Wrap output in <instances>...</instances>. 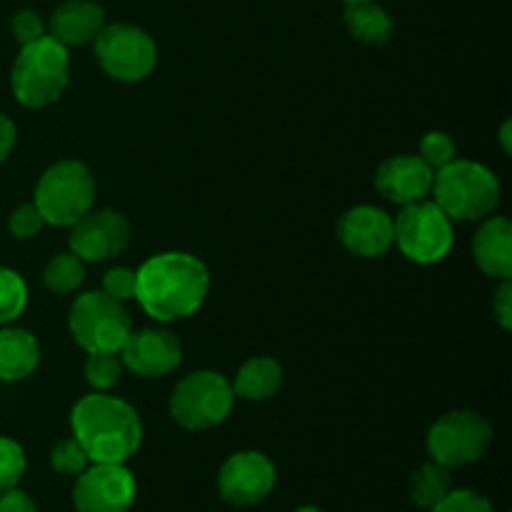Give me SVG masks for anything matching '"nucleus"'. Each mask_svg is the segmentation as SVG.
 Listing matches in <instances>:
<instances>
[{
    "label": "nucleus",
    "instance_id": "1",
    "mask_svg": "<svg viewBox=\"0 0 512 512\" xmlns=\"http://www.w3.org/2000/svg\"><path fill=\"white\" fill-rule=\"evenodd\" d=\"M208 290V268L190 253H158L135 270V300L158 323L195 315Z\"/></svg>",
    "mask_w": 512,
    "mask_h": 512
},
{
    "label": "nucleus",
    "instance_id": "2",
    "mask_svg": "<svg viewBox=\"0 0 512 512\" xmlns=\"http://www.w3.org/2000/svg\"><path fill=\"white\" fill-rule=\"evenodd\" d=\"M73 438L88 453L90 463H128L143 443L138 410L123 398L98 393L83 395L70 410Z\"/></svg>",
    "mask_w": 512,
    "mask_h": 512
},
{
    "label": "nucleus",
    "instance_id": "3",
    "mask_svg": "<svg viewBox=\"0 0 512 512\" xmlns=\"http://www.w3.org/2000/svg\"><path fill=\"white\" fill-rule=\"evenodd\" d=\"M430 195L453 223H478L498 208L500 180L483 163L455 158L435 173Z\"/></svg>",
    "mask_w": 512,
    "mask_h": 512
},
{
    "label": "nucleus",
    "instance_id": "4",
    "mask_svg": "<svg viewBox=\"0 0 512 512\" xmlns=\"http://www.w3.org/2000/svg\"><path fill=\"white\" fill-rule=\"evenodd\" d=\"M70 80V55L63 43L45 35L35 43L20 45L10 70V88L23 108L40 110L63 95Z\"/></svg>",
    "mask_w": 512,
    "mask_h": 512
},
{
    "label": "nucleus",
    "instance_id": "5",
    "mask_svg": "<svg viewBox=\"0 0 512 512\" xmlns=\"http://www.w3.org/2000/svg\"><path fill=\"white\" fill-rule=\"evenodd\" d=\"M95 193L98 185L88 165L80 160H58L40 175L33 203L43 215L45 225L73 228L93 210Z\"/></svg>",
    "mask_w": 512,
    "mask_h": 512
},
{
    "label": "nucleus",
    "instance_id": "6",
    "mask_svg": "<svg viewBox=\"0 0 512 512\" xmlns=\"http://www.w3.org/2000/svg\"><path fill=\"white\" fill-rule=\"evenodd\" d=\"M68 328L85 353H120L133 325L120 300H113L103 290H90L70 305Z\"/></svg>",
    "mask_w": 512,
    "mask_h": 512
},
{
    "label": "nucleus",
    "instance_id": "7",
    "mask_svg": "<svg viewBox=\"0 0 512 512\" xmlns=\"http://www.w3.org/2000/svg\"><path fill=\"white\" fill-rule=\"evenodd\" d=\"M233 405V385L215 370H195L185 375L170 395V415L185 430L218 428L233 413Z\"/></svg>",
    "mask_w": 512,
    "mask_h": 512
},
{
    "label": "nucleus",
    "instance_id": "8",
    "mask_svg": "<svg viewBox=\"0 0 512 512\" xmlns=\"http://www.w3.org/2000/svg\"><path fill=\"white\" fill-rule=\"evenodd\" d=\"M493 435V425L475 410H450L430 425L425 448L443 468H465L488 453Z\"/></svg>",
    "mask_w": 512,
    "mask_h": 512
},
{
    "label": "nucleus",
    "instance_id": "9",
    "mask_svg": "<svg viewBox=\"0 0 512 512\" xmlns=\"http://www.w3.org/2000/svg\"><path fill=\"white\" fill-rule=\"evenodd\" d=\"M393 223L395 245L413 263L435 265L448 258L450 250H453V220L433 200L403 205V210H400L398 218H393Z\"/></svg>",
    "mask_w": 512,
    "mask_h": 512
},
{
    "label": "nucleus",
    "instance_id": "10",
    "mask_svg": "<svg viewBox=\"0 0 512 512\" xmlns=\"http://www.w3.org/2000/svg\"><path fill=\"white\" fill-rule=\"evenodd\" d=\"M95 58L105 75L120 83H140L158 63V45L143 28L130 23L103 25L93 40Z\"/></svg>",
    "mask_w": 512,
    "mask_h": 512
},
{
    "label": "nucleus",
    "instance_id": "11",
    "mask_svg": "<svg viewBox=\"0 0 512 512\" xmlns=\"http://www.w3.org/2000/svg\"><path fill=\"white\" fill-rule=\"evenodd\" d=\"M135 495L138 483L125 463H90L75 480L73 505L78 512H128Z\"/></svg>",
    "mask_w": 512,
    "mask_h": 512
},
{
    "label": "nucleus",
    "instance_id": "12",
    "mask_svg": "<svg viewBox=\"0 0 512 512\" xmlns=\"http://www.w3.org/2000/svg\"><path fill=\"white\" fill-rule=\"evenodd\" d=\"M278 483V470L268 455L243 450L230 455L218 473L220 498L235 508H250L268 498Z\"/></svg>",
    "mask_w": 512,
    "mask_h": 512
},
{
    "label": "nucleus",
    "instance_id": "13",
    "mask_svg": "<svg viewBox=\"0 0 512 512\" xmlns=\"http://www.w3.org/2000/svg\"><path fill=\"white\" fill-rule=\"evenodd\" d=\"M133 240V225L118 210H90L73 225L70 253L83 263H105L123 253Z\"/></svg>",
    "mask_w": 512,
    "mask_h": 512
},
{
    "label": "nucleus",
    "instance_id": "14",
    "mask_svg": "<svg viewBox=\"0 0 512 512\" xmlns=\"http://www.w3.org/2000/svg\"><path fill=\"white\" fill-rule=\"evenodd\" d=\"M125 370L138 378H165L183 363V345L178 335L165 328L130 330L128 340L120 348Z\"/></svg>",
    "mask_w": 512,
    "mask_h": 512
},
{
    "label": "nucleus",
    "instance_id": "15",
    "mask_svg": "<svg viewBox=\"0 0 512 512\" xmlns=\"http://www.w3.org/2000/svg\"><path fill=\"white\" fill-rule=\"evenodd\" d=\"M338 238L358 258H380L395 245L393 215L375 205H355L340 215Z\"/></svg>",
    "mask_w": 512,
    "mask_h": 512
},
{
    "label": "nucleus",
    "instance_id": "16",
    "mask_svg": "<svg viewBox=\"0 0 512 512\" xmlns=\"http://www.w3.org/2000/svg\"><path fill=\"white\" fill-rule=\"evenodd\" d=\"M435 173L418 155H393L375 173V190L393 205H413L430 198Z\"/></svg>",
    "mask_w": 512,
    "mask_h": 512
},
{
    "label": "nucleus",
    "instance_id": "17",
    "mask_svg": "<svg viewBox=\"0 0 512 512\" xmlns=\"http://www.w3.org/2000/svg\"><path fill=\"white\" fill-rule=\"evenodd\" d=\"M103 25L105 10L95 0H65L50 15V35L65 48L93 43Z\"/></svg>",
    "mask_w": 512,
    "mask_h": 512
},
{
    "label": "nucleus",
    "instance_id": "18",
    "mask_svg": "<svg viewBox=\"0 0 512 512\" xmlns=\"http://www.w3.org/2000/svg\"><path fill=\"white\" fill-rule=\"evenodd\" d=\"M473 258L478 268L493 280L512 275V223L505 215L485 218L473 238Z\"/></svg>",
    "mask_w": 512,
    "mask_h": 512
},
{
    "label": "nucleus",
    "instance_id": "19",
    "mask_svg": "<svg viewBox=\"0 0 512 512\" xmlns=\"http://www.w3.org/2000/svg\"><path fill=\"white\" fill-rule=\"evenodd\" d=\"M40 365V343L23 328H0V380L20 383L28 380Z\"/></svg>",
    "mask_w": 512,
    "mask_h": 512
},
{
    "label": "nucleus",
    "instance_id": "20",
    "mask_svg": "<svg viewBox=\"0 0 512 512\" xmlns=\"http://www.w3.org/2000/svg\"><path fill=\"white\" fill-rule=\"evenodd\" d=\"M233 393L235 398L250 400V403H263L278 395L280 385H283V365L268 355H255V358L245 360L240 365L238 375H235Z\"/></svg>",
    "mask_w": 512,
    "mask_h": 512
},
{
    "label": "nucleus",
    "instance_id": "21",
    "mask_svg": "<svg viewBox=\"0 0 512 512\" xmlns=\"http://www.w3.org/2000/svg\"><path fill=\"white\" fill-rule=\"evenodd\" d=\"M345 28L365 45H385L395 33V23L378 0L345 3Z\"/></svg>",
    "mask_w": 512,
    "mask_h": 512
},
{
    "label": "nucleus",
    "instance_id": "22",
    "mask_svg": "<svg viewBox=\"0 0 512 512\" xmlns=\"http://www.w3.org/2000/svg\"><path fill=\"white\" fill-rule=\"evenodd\" d=\"M450 490H453L450 470L438 465L435 460L420 465L413 478H410V500L423 510H433Z\"/></svg>",
    "mask_w": 512,
    "mask_h": 512
},
{
    "label": "nucleus",
    "instance_id": "23",
    "mask_svg": "<svg viewBox=\"0 0 512 512\" xmlns=\"http://www.w3.org/2000/svg\"><path fill=\"white\" fill-rule=\"evenodd\" d=\"M43 283L50 293L68 295L85 283V263L75 253H58L43 270Z\"/></svg>",
    "mask_w": 512,
    "mask_h": 512
},
{
    "label": "nucleus",
    "instance_id": "24",
    "mask_svg": "<svg viewBox=\"0 0 512 512\" xmlns=\"http://www.w3.org/2000/svg\"><path fill=\"white\" fill-rule=\"evenodd\" d=\"M28 308V285L23 275L0 268V328L15 323Z\"/></svg>",
    "mask_w": 512,
    "mask_h": 512
},
{
    "label": "nucleus",
    "instance_id": "25",
    "mask_svg": "<svg viewBox=\"0 0 512 512\" xmlns=\"http://www.w3.org/2000/svg\"><path fill=\"white\" fill-rule=\"evenodd\" d=\"M123 360H120V353H88L85 358V383L90 385L98 393H108L110 388L120 383L123 378Z\"/></svg>",
    "mask_w": 512,
    "mask_h": 512
},
{
    "label": "nucleus",
    "instance_id": "26",
    "mask_svg": "<svg viewBox=\"0 0 512 512\" xmlns=\"http://www.w3.org/2000/svg\"><path fill=\"white\" fill-rule=\"evenodd\" d=\"M418 158L428 165L433 173H438L440 168H445L448 163H453L458 158V148H455L453 138L443 130H430L423 135L418 148Z\"/></svg>",
    "mask_w": 512,
    "mask_h": 512
},
{
    "label": "nucleus",
    "instance_id": "27",
    "mask_svg": "<svg viewBox=\"0 0 512 512\" xmlns=\"http://www.w3.org/2000/svg\"><path fill=\"white\" fill-rule=\"evenodd\" d=\"M50 465L58 475H68V478H78L85 468L90 465L88 453H85L83 445L70 435V438H63L55 443V448L50 450Z\"/></svg>",
    "mask_w": 512,
    "mask_h": 512
},
{
    "label": "nucleus",
    "instance_id": "28",
    "mask_svg": "<svg viewBox=\"0 0 512 512\" xmlns=\"http://www.w3.org/2000/svg\"><path fill=\"white\" fill-rule=\"evenodd\" d=\"M25 450L13 438L0 435V493L10 488H18L20 478L25 473Z\"/></svg>",
    "mask_w": 512,
    "mask_h": 512
},
{
    "label": "nucleus",
    "instance_id": "29",
    "mask_svg": "<svg viewBox=\"0 0 512 512\" xmlns=\"http://www.w3.org/2000/svg\"><path fill=\"white\" fill-rule=\"evenodd\" d=\"M43 228H45V220H43V215H40V210L35 208V203L18 205V208H15L8 218L10 235L18 240L35 238V235H40V230Z\"/></svg>",
    "mask_w": 512,
    "mask_h": 512
},
{
    "label": "nucleus",
    "instance_id": "30",
    "mask_svg": "<svg viewBox=\"0 0 512 512\" xmlns=\"http://www.w3.org/2000/svg\"><path fill=\"white\" fill-rule=\"evenodd\" d=\"M430 512H495L493 503L475 490H450Z\"/></svg>",
    "mask_w": 512,
    "mask_h": 512
},
{
    "label": "nucleus",
    "instance_id": "31",
    "mask_svg": "<svg viewBox=\"0 0 512 512\" xmlns=\"http://www.w3.org/2000/svg\"><path fill=\"white\" fill-rule=\"evenodd\" d=\"M103 293L113 300H133L135 298V270L125 265H115L103 275Z\"/></svg>",
    "mask_w": 512,
    "mask_h": 512
},
{
    "label": "nucleus",
    "instance_id": "32",
    "mask_svg": "<svg viewBox=\"0 0 512 512\" xmlns=\"http://www.w3.org/2000/svg\"><path fill=\"white\" fill-rule=\"evenodd\" d=\"M10 30H13L15 40H18L20 45H28V43H35V40L45 38V23L40 20V15L35 13V10H18V13L13 15V20H10Z\"/></svg>",
    "mask_w": 512,
    "mask_h": 512
},
{
    "label": "nucleus",
    "instance_id": "33",
    "mask_svg": "<svg viewBox=\"0 0 512 512\" xmlns=\"http://www.w3.org/2000/svg\"><path fill=\"white\" fill-rule=\"evenodd\" d=\"M493 315L505 333L512 330V283L510 280H500L498 293L493 295Z\"/></svg>",
    "mask_w": 512,
    "mask_h": 512
},
{
    "label": "nucleus",
    "instance_id": "34",
    "mask_svg": "<svg viewBox=\"0 0 512 512\" xmlns=\"http://www.w3.org/2000/svg\"><path fill=\"white\" fill-rule=\"evenodd\" d=\"M0 512H38V508L25 490L10 488L0 493Z\"/></svg>",
    "mask_w": 512,
    "mask_h": 512
},
{
    "label": "nucleus",
    "instance_id": "35",
    "mask_svg": "<svg viewBox=\"0 0 512 512\" xmlns=\"http://www.w3.org/2000/svg\"><path fill=\"white\" fill-rule=\"evenodd\" d=\"M15 140H18V128H15V123L8 115L0 113V163H5L8 155L13 153Z\"/></svg>",
    "mask_w": 512,
    "mask_h": 512
},
{
    "label": "nucleus",
    "instance_id": "36",
    "mask_svg": "<svg viewBox=\"0 0 512 512\" xmlns=\"http://www.w3.org/2000/svg\"><path fill=\"white\" fill-rule=\"evenodd\" d=\"M510 130H512V123H510V120H505L503 128H500V143H503L505 153H510V150H512V145H510Z\"/></svg>",
    "mask_w": 512,
    "mask_h": 512
},
{
    "label": "nucleus",
    "instance_id": "37",
    "mask_svg": "<svg viewBox=\"0 0 512 512\" xmlns=\"http://www.w3.org/2000/svg\"><path fill=\"white\" fill-rule=\"evenodd\" d=\"M295 512H325V510L315 508V505H303V508H298Z\"/></svg>",
    "mask_w": 512,
    "mask_h": 512
},
{
    "label": "nucleus",
    "instance_id": "38",
    "mask_svg": "<svg viewBox=\"0 0 512 512\" xmlns=\"http://www.w3.org/2000/svg\"><path fill=\"white\" fill-rule=\"evenodd\" d=\"M345 3H360V0H345Z\"/></svg>",
    "mask_w": 512,
    "mask_h": 512
}]
</instances>
